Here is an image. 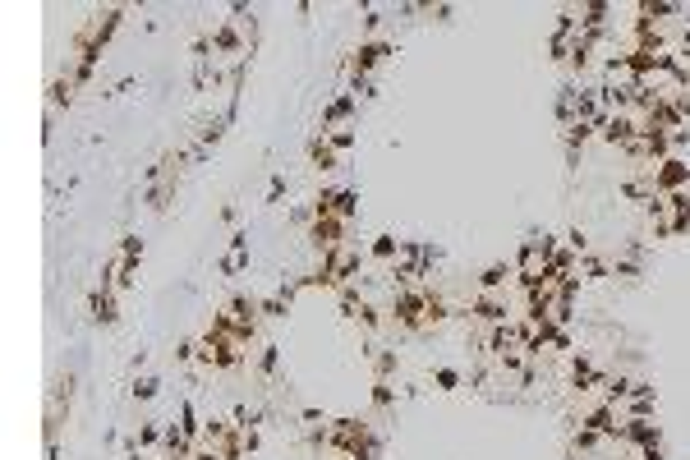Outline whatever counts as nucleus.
<instances>
[{
	"mask_svg": "<svg viewBox=\"0 0 690 460\" xmlns=\"http://www.w3.org/2000/svg\"><path fill=\"white\" fill-rule=\"evenodd\" d=\"M308 157H313V166H318V170H332V166H336V148H332L327 139H313V143H308Z\"/></svg>",
	"mask_w": 690,
	"mask_h": 460,
	"instance_id": "nucleus-1",
	"label": "nucleus"
},
{
	"mask_svg": "<svg viewBox=\"0 0 690 460\" xmlns=\"http://www.w3.org/2000/svg\"><path fill=\"white\" fill-rule=\"evenodd\" d=\"M350 111H355V97L345 92V97H336V102L327 106V111H322V125H332V120H345Z\"/></svg>",
	"mask_w": 690,
	"mask_h": 460,
	"instance_id": "nucleus-2",
	"label": "nucleus"
},
{
	"mask_svg": "<svg viewBox=\"0 0 690 460\" xmlns=\"http://www.w3.org/2000/svg\"><path fill=\"white\" fill-rule=\"evenodd\" d=\"M157 387H161L157 378H139V382H134V396H139V400H152V396H157Z\"/></svg>",
	"mask_w": 690,
	"mask_h": 460,
	"instance_id": "nucleus-3",
	"label": "nucleus"
},
{
	"mask_svg": "<svg viewBox=\"0 0 690 460\" xmlns=\"http://www.w3.org/2000/svg\"><path fill=\"white\" fill-rule=\"evenodd\" d=\"M437 382L442 387H460V373L456 369H437Z\"/></svg>",
	"mask_w": 690,
	"mask_h": 460,
	"instance_id": "nucleus-4",
	"label": "nucleus"
}]
</instances>
